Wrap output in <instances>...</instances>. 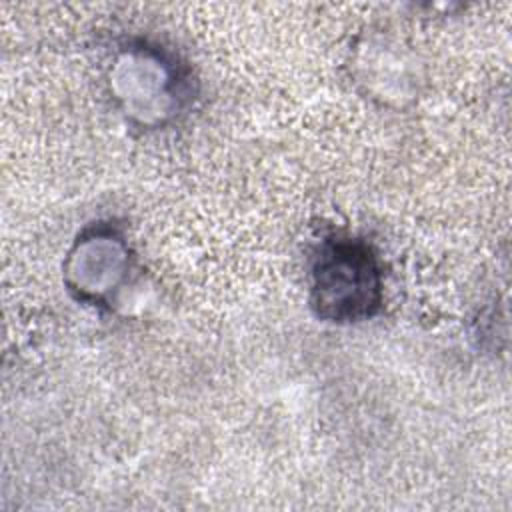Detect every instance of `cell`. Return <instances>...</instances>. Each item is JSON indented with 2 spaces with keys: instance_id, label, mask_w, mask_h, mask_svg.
Masks as SVG:
<instances>
[{
  "instance_id": "cell-2",
  "label": "cell",
  "mask_w": 512,
  "mask_h": 512,
  "mask_svg": "<svg viewBox=\"0 0 512 512\" xmlns=\"http://www.w3.org/2000/svg\"><path fill=\"white\" fill-rule=\"evenodd\" d=\"M384 304V270L362 238L328 236L310 264V308L322 322L358 324Z\"/></svg>"
},
{
  "instance_id": "cell-1",
  "label": "cell",
  "mask_w": 512,
  "mask_h": 512,
  "mask_svg": "<svg viewBox=\"0 0 512 512\" xmlns=\"http://www.w3.org/2000/svg\"><path fill=\"white\" fill-rule=\"evenodd\" d=\"M112 98L122 114L142 128H162L194 104L196 82L182 58L148 40H128L108 70Z\"/></svg>"
},
{
  "instance_id": "cell-3",
  "label": "cell",
  "mask_w": 512,
  "mask_h": 512,
  "mask_svg": "<svg viewBox=\"0 0 512 512\" xmlns=\"http://www.w3.org/2000/svg\"><path fill=\"white\" fill-rule=\"evenodd\" d=\"M134 256L124 228L112 220L86 226L66 254V290L84 306H112L128 282Z\"/></svg>"
}]
</instances>
